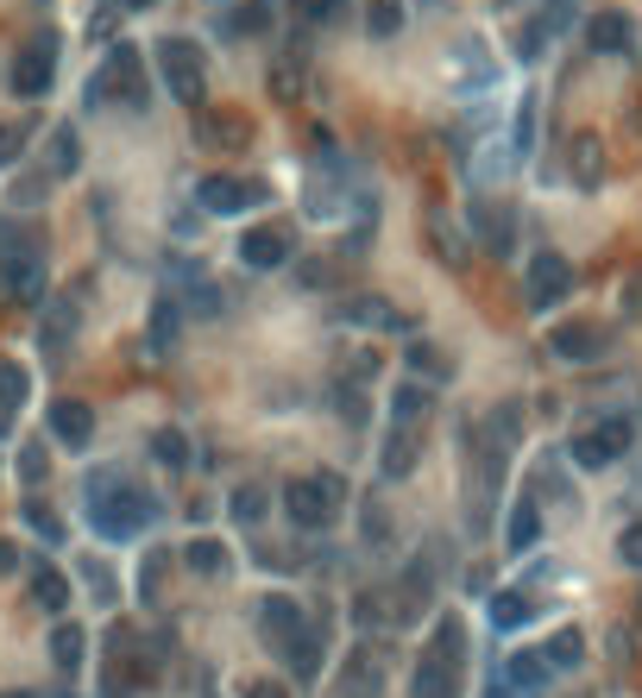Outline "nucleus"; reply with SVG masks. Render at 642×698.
<instances>
[{
  "label": "nucleus",
  "mask_w": 642,
  "mask_h": 698,
  "mask_svg": "<svg viewBox=\"0 0 642 698\" xmlns=\"http://www.w3.org/2000/svg\"><path fill=\"white\" fill-rule=\"evenodd\" d=\"M567 164H573V183H580V189H599L604 183V145L592 133H580L567 145Z\"/></svg>",
  "instance_id": "23"
},
{
  "label": "nucleus",
  "mask_w": 642,
  "mask_h": 698,
  "mask_svg": "<svg viewBox=\"0 0 642 698\" xmlns=\"http://www.w3.org/2000/svg\"><path fill=\"white\" fill-rule=\"evenodd\" d=\"M195 202L208 214H246L272 202V183H246V176H202L195 183Z\"/></svg>",
  "instance_id": "8"
},
{
  "label": "nucleus",
  "mask_w": 642,
  "mask_h": 698,
  "mask_svg": "<svg viewBox=\"0 0 642 698\" xmlns=\"http://www.w3.org/2000/svg\"><path fill=\"white\" fill-rule=\"evenodd\" d=\"M472 233H479V246H486V253L505 258L510 239H517V214H510L505 202H472Z\"/></svg>",
  "instance_id": "17"
},
{
  "label": "nucleus",
  "mask_w": 642,
  "mask_h": 698,
  "mask_svg": "<svg viewBox=\"0 0 642 698\" xmlns=\"http://www.w3.org/2000/svg\"><path fill=\"white\" fill-rule=\"evenodd\" d=\"M51 434H58V446H89L95 441V409L82 397H58L51 403Z\"/></svg>",
  "instance_id": "16"
},
{
  "label": "nucleus",
  "mask_w": 642,
  "mask_h": 698,
  "mask_svg": "<svg viewBox=\"0 0 642 698\" xmlns=\"http://www.w3.org/2000/svg\"><path fill=\"white\" fill-rule=\"evenodd\" d=\"M152 460L164 465V472H183V465L195 460L190 434H183V428H157V434H152Z\"/></svg>",
  "instance_id": "29"
},
{
  "label": "nucleus",
  "mask_w": 642,
  "mask_h": 698,
  "mask_svg": "<svg viewBox=\"0 0 642 698\" xmlns=\"http://www.w3.org/2000/svg\"><path fill=\"white\" fill-rule=\"evenodd\" d=\"M404 25V0H366V32L371 39H397Z\"/></svg>",
  "instance_id": "37"
},
{
  "label": "nucleus",
  "mask_w": 642,
  "mask_h": 698,
  "mask_svg": "<svg viewBox=\"0 0 642 698\" xmlns=\"http://www.w3.org/2000/svg\"><path fill=\"white\" fill-rule=\"evenodd\" d=\"M428 415H435L428 384H397V390H390V428H422Z\"/></svg>",
  "instance_id": "21"
},
{
  "label": "nucleus",
  "mask_w": 642,
  "mask_h": 698,
  "mask_svg": "<svg viewBox=\"0 0 642 698\" xmlns=\"http://www.w3.org/2000/svg\"><path fill=\"white\" fill-rule=\"evenodd\" d=\"M334 265H328V258H303V284H309V290H328V284H334Z\"/></svg>",
  "instance_id": "51"
},
{
  "label": "nucleus",
  "mask_w": 642,
  "mask_h": 698,
  "mask_svg": "<svg viewBox=\"0 0 642 698\" xmlns=\"http://www.w3.org/2000/svg\"><path fill=\"white\" fill-rule=\"evenodd\" d=\"M32 598L44 610H70V579H63L58 566H32Z\"/></svg>",
  "instance_id": "34"
},
{
  "label": "nucleus",
  "mask_w": 642,
  "mask_h": 698,
  "mask_svg": "<svg viewBox=\"0 0 642 698\" xmlns=\"http://www.w3.org/2000/svg\"><path fill=\"white\" fill-rule=\"evenodd\" d=\"M404 366H409V371H422L428 384H435V378H448V359H441V352L428 347V340H409V352H404Z\"/></svg>",
  "instance_id": "42"
},
{
  "label": "nucleus",
  "mask_w": 642,
  "mask_h": 698,
  "mask_svg": "<svg viewBox=\"0 0 642 698\" xmlns=\"http://www.w3.org/2000/svg\"><path fill=\"white\" fill-rule=\"evenodd\" d=\"M618 554H623V566H636V573H642V523H630L618 535Z\"/></svg>",
  "instance_id": "49"
},
{
  "label": "nucleus",
  "mask_w": 642,
  "mask_h": 698,
  "mask_svg": "<svg viewBox=\"0 0 642 698\" xmlns=\"http://www.w3.org/2000/svg\"><path fill=\"white\" fill-rule=\"evenodd\" d=\"M240 698H291V686H284V679H246Z\"/></svg>",
  "instance_id": "50"
},
{
  "label": "nucleus",
  "mask_w": 642,
  "mask_h": 698,
  "mask_svg": "<svg viewBox=\"0 0 642 698\" xmlns=\"http://www.w3.org/2000/svg\"><path fill=\"white\" fill-rule=\"evenodd\" d=\"M0 698H51V692H0Z\"/></svg>",
  "instance_id": "58"
},
{
  "label": "nucleus",
  "mask_w": 642,
  "mask_h": 698,
  "mask_svg": "<svg viewBox=\"0 0 642 698\" xmlns=\"http://www.w3.org/2000/svg\"><path fill=\"white\" fill-rule=\"evenodd\" d=\"M630 441H636V428L623 422V415H604V422H592V428H580V434H573V460H580L585 472H599V465L623 460V453H630Z\"/></svg>",
  "instance_id": "7"
},
{
  "label": "nucleus",
  "mask_w": 642,
  "mask_h": 698,
  "mask_svg": "<svg viewBox=\"0 0 642 698\" xmlns=\"http://www.w3.org/2000/svg\"><path fill=\"white\" fill-rule=\"evenodd\" d=\"M385 674H390L385 648L359 641V648H347V660H340V692L347 698H385Z\"/></svg>",
  "instance_id": "10"
},
{
  "label": "nucleus",
  "mask_w": 642,
  "mask_h": 698,
  "mask_svg": "<svg viewBox=\"0 0 642 698\" xmlns=\"http://www.w3.org/2000/svg\"><path fill=\"white\" fill-rule=\"evenodd\" d=\"M51 698H70V692H51Z\"/></svg>",
  "instance_id": "59"
},
{
  "label": "nucleus",
  "mask_w": 642,
  "mask_h": 698,
  "mask_svg": "<svg viewBox=\"0 0 642 698\" xmlns=\"http://www.w3.org/2000/svg\"><path fill=\"white\" fill-rule=\"evenodd\" d=\"M13 95L20 101H39L51 95V82H58V32H39V39L20 44V58H13Z\"/></svg>",
  "instance_id": "6"
},
{
  "label": "nucleus",
  "mask_w": 642,
  "mask_h": 698,
  "mask_svg": "<svg viewBox=\"0 0 642 698\" xmlns=\"http://www.w3.org/2000/svg\"><path fill=\"white\" fill-rule=\"evenodd\" d=\"M77 340V302H51V321H44V347L63 352Z\"/></svg>",
  "instance_id": "38"
},
{
  "label": "nucleus",
  "mask_w": 642,
  "mask_h": 698,
  "mask_svg": "<svg viewBox=\"0 0 642 698\" xmlns=\"http://www.w3.org/2000/svg\"><path fill=\"white\" fill-rule=\"evenodd\" d=\"M13 566H20V547H7V542H0V573H13Z\"/></svg>",
  "instance_id": "56"
},
{
  "label": "nucleus",
  "mask_w": 642,
  "mask_h": 698,
  "mask_svg": "<svg viewBox=\"0 0 642 698\" xmlns=\"http://www.w3.org/2000/svg\"><path fill=\"white\" fill-rule=\"evenodd\" d=\"M542 660L554 667V674H573V667L585 660V629H554L548 648H542Z\"/></svg>",
  "instance_id": "28"
},
{
  "label": "nucleus",
  "mask_w": 642,
  "mask_h": 698,
  "mask_svg": "<svg viewBox=\"0 0 642 698\" xmlns=\"http://www.w3.org/2000/svg\"><path fill=\"white\" fill-rule=\"evenodd\" d=\"M536 617V604L523 592H491V629H523Z\"/></svg>",
  "instance_id": "33"
},
{
  "label": "nucleus",
  "mask_w": 642,
  "mask_h": 698,
  "mask_svg": "<svg viewBox=\"0 0 642 698\" xmlns=\"http://www.w3.org/2000/svg\"><path fill=\"white\" fill-rule=\"evenodd\" d=\"M416 460H422V428H390L378 472H385L390 485H397V479H409V472H416Z\"/></svg>",
  "instance_id": "20"
},
{
  "label": "nucleus",
  "mask_w": 642,
  "mask_h": 698,
  "mask_svg": "<svg viewBox=\"0 0 642 698\" xmlns=\"http://www.w3.org/2000/svg\"><path fill=\"white\" fill-rule=\"evenodd\" d=\"M108 579H114V573H108V566H89V585H95V598H101V604L114 598V585H108Z\"/></svg>",
  "instance_id": "54"
},
{
  "label": "nucleus",
  "mask_w": 642,
  "mask_h": 698,
  "mask_svg": "<svg viewBox=\"0 0 642 698\" xmlns=\"http://www.w3.org/2000/svg\"><path fill=\"white\" fill-rule=\"evenodd\" d=\"M265 504H272V497H265L258 485H240L234 497H227V510H234V523H246V528H258V523H265Z\"/></svg>",
  "instance_id": "39"
},
{
  "label": "nucleus",
  "mask_w": 642,
  "mask_h": 698,
  "mask_svg": "<svg viewBox=\"0 0 642 698\" xmlns=\"http://www.w3.org/2000/svg\"><path fill=\"white\" fill-rule=\"evenodd\" d=\"M548 674H554V667H548L542 655H510V667H505V679H510V686H517L523 698H542V692H548Z\"/></svg>",
  "instance_id": "26"
},
{
  "label": "nucleus",
  "mask_w": 642,
  "mask_h": 698,
  "mask_svg": "<svg viewBox=\"0 0 642 698\" xmlns=\"http://www.w3.org/2000/svg\"><path fill=\"white\" fill-rule=\"evenodd\" d=\"M366 542H390V528H385V510L366 504Z\"/></svg>",
  "instance_id": "52"
},
{
  "label": "nucleus",
  "mask_w": 642,
  "mask_h": 698,
  "mask_svg": "<svg viewBox=\"0 0 642 698\" xmlns=\"http://www.w3.org/2000/svg\"><path fill=\"white\" fill-rule=\"evenodd\" d=\"M258 623H265V641H272V648H291V641L309 636V617H303V604L284 598V592H265V598H258Z\"/></svg>",
  "instance_id": "12"
},
{
  "label": "nucleus",
  "mask_w": 642,
  "mask_h": 698,
  "mask_svg": "<svg viewBox=\"0 0 642 698\" xmlns=\"http://www.w3.org/2000/svg\"><path fill=\"white\" fill-rule=\"evenodd\" d=\"M340 328H359V333H397V328H404V315H397V302H390V296L359 290V296H347V302H340Z\"/></svg>",
  "instance_id": "14"
},
{
  "label": "nucleus",
  "mask_w": 642,
  "mask_h": 698,
  "mask_svg": "<svg viewBox=\"0 0 642 698\" xmlns=\"http://www.w3.org/2000/svg\"><path fill=\"white\" fill-rule=\"evenodd\" d=\"M435 648H441L454 667L467 660V629H460V617H441V623H435Z\"/></svg>",
  "instance_id": "44"
},
{
  "label": "nucleus",
  "mask_w": 642,
  "mask_h": 698,
  "mask_svg": "<svg viewBox=\"0 0 642 698\" xmlns=\"http://www.w3.org/2000/svg\"><path fill=\"white\" fill-rule=\"evenodd\" d=\"M183 566H190L195 579H227V573H234V554H227L221 542H208V535H202V542L183 547Z\"/></svg>",
  "instance_id": "24"
},
{
  "label": "nucleus",
  "mask_w": 642,
  "mask_h": 698,
  "mask_svg": "<svg viewBox=\"0 0 642 698\" xmlns=\"http://www.w3.org/2000/svg\"><path fill=\"white\" fill-rule=\"evenodd\" d=\"M176 333H183V309H176L171 296L152 309V352H171L176 347Z\"/></svg>",
  "instance_id": "35"
},
{
  "label": "nucleus",
  "mask_w": 642,
  "mask_h": 698,
  "mask_svg": "<svg viewBox=\"0 0 642 698\" xmlns=\"http://www.w3.org/2000/svg\"><path fill=\"white\" fill-rule=\"evenodd\" d=\"M272 20H277L272 0H246V7H234V13H227V32H234V39H265V32H272Z\"/></svg>",
  "instance_id": "27"
},
{
  "label": "nucleus",
  "mask_w": 642,
  "mask_h": 698,
  "mask_svg": "<svg viewBox=\"0 0 642 698\" xmlns=\"http://www.w3.org/2000/svg\"><path fill=\"white\" fill-rule=\"evenodd\" d=\"M164 566H171V554L157 547V554H145V566H139V592L145 598H157V579H164Z\"/></svg>",
  "instance_id": "47"
},
{
  "label": "nucleus",
  "mask_w": 642,
  "mask_h": 698,
  "mask_svg": "<svg viewBox=\"0 0 642 698\" xmlns=\"http://www.w3.org/2000/svg\"><path fill=\"white\" fill-rule=\"evenodd\" d=\"M517 422H523V403H517V397H510V403H498V409H491V441H498V446H510L517 434H523Z\"/></svg>",
  "instance_id": "43"
},
{
  "label": "nucleus",
  "mask_w": 642,
  "mask_h": 698,
  "mask_svg": "<svg viewBox=\"0 0 642 698\" xmlns=\"http://www.w3.org/2000/svg\"><path fill=\"white\" fill-rule=\"evenodd\" d=\"M77 164H82V138L70 126H58L51 133V157H44V176H77Z\"/></svg>",
  "instance_id": "32"
},
{
  "label": "nucleus",
  "mask_w": 642,
  "mask_h": 698,
  "mask_svg": "<svg viewBox=\"0 0 642 698\" xmlns=\"http://www.w3.org/2000/svg\"><path fill=\"white\" fill-rule=\"evenodd\" d=\"M20 523L32 528V535H39V542H51L58 547L63 542V523H58V510L51 504H39V497H26V510H20Z\"/></svg>",
  "instance_id": "36"
},
{
  "label": "nucleus",
  "mask_w": 642,
  "mask_h": 698,
  "mask_svg": "<svg viewBox=\"0 0 642 698\" xmlns=\"http://www.w3.org/2000/svg\"><path fill=\"white\" fill-rule=\"evenodd\" d=\"M428 246L448 258V265H467V239H460V227H454V220H448L441 208L428 214Z\"/></svg>",
  "instance_id": "31"
},
{
  "label": "nucleus",
  "mask_w": 642,
  "mask_h": 698,
  "mask_svg": "<svg viewBox=\"0 0 642 698\" xmlns=\"http://www.w3.org/2000/svg\"><path fill=\"white\" fill-rule=\"evenodd\" d=\"M157 76H164V89H171L176 101H202L208 95V58H202V44L195 39H157Z\"/></svg>",
  "instance_id": "4"
},
{
  "label": "nucleus",
  "mask_w": 642,
  "mask_h": 698,
  "mask_svg": "<svg viewBox=\"0 0 642 698\" xmlns=\"http://www.w3.org/2000/svg\"><path fill=\"white\" fill-rule=\"evenodd\" d=\"M26 145H32V126H26V120H13V126H0V171H7L13 157H26Z\"/></svg>",
  "instance_id": "45"
},
{
  "label": "nucleus",
  "mask_w": 642,
  "mask_h": 698,
  "mask_svg": "<svg viewBox=\"0 0 642 698\" xmlns=\"http://www.w3.org/2000/svg\"><path fill=\"white\" fill-rule=\"evenodd\" d=\"M0 290L20 302L44 296V239L32 227H0Z\"/></svg>",
  "instance_id": "3"
},
{
  "label": "nucleus",
  "mask_w": 642,
  "mask_h": 698,
  "mask_svg": "<svg viewBox=\"0 0 642 698\" xmlns=\"http://www.w3.org/2000/svg\"><path fill=\"white\" fill-rule=\"evenodd\" d=\"M240 265H246V271H284V265H291V233L284 227H246L240 233Z\"/></svg>",
  "instance_id": "13"
},
{
  "label": "nucleus",
  "mask_w": 642,
  "mask_h": 698,
  "mask_svg": "<svg viewBox=\"0 0 642 698\" xmlns=\"http://www.w3.org/2000/svg\"><path fill=\"white\" fill-rule=\"evenodd\" d=\"M195 138H202L208 152H240V145L253 138V126H246L240 114H208L202 126H195Z\"/></svg>",
  "instance_id": "22"
},
{
  "label": "nucleus",
  "mask_w": 642,
  "mask_h": 698,
  "mask_svg": "<svg viewBox=\"0 0 642 698\" xmlns=\"http://www.w3.org/2000/svg\"><path fill=\"white\" fill-rule=\"evenodd\" d=\"M82 655H89V636H82L77 623H58V629H51V660H58V674H77Z\"/></svg>",
  "instance_id": "30"
},
{
  "label": "nucleus",
  "mask_w": 642,
  "mask_h": 698,
  "mask_svg": "<svg viewBox=\"0 0 642 698\" xmlns=\"http://www.w3.org/2000/svg\"><path fill=\"white\" fill-rule=\"evenodd\" d=\"M523 296H529V309L536 315H548L554 302L573 296V265H567L561 253H536L529 258V277H523Z\"/></svg>",
  "instance_id": "9"
},
{
  "label": "nucleus",
  "mask_w": 642,
  "mask_h": 698,
  "mask_svg": "<svg viewBox=\"0 0 642 698\" xmlns=\"http://www.w3.org/2000/svg\"><path fill=\"white\" fill-rule=\"evenodd\" d=\"M486 698H523V692H517L510 679H491V686H486Z\"/></svg>",
  "instance_id": "55"
},
{
  "label": "nucleus",
  "mask_w": 642,
  "mask_h": 698,
  "mask_svg": "<svg viewBox=\"0 0 642 698\" xmlns=\"http://www.w3.org/2000/svg\"><path fill=\"white\" fill-rule=\"evenodd\" d=\"M636 610H642V598H636Z\"/></svg>",
  "instance_id": "60"
},
{
  "label": "nucleus",
  "mask_w": 642,
  "mask_h": 698,
  "mask_svg": "<svg viewBox=\"0 0 642 698\" xmlns=\"http://www.w3.org/2000/svg\"><path fill=\"white\" fill-rule=\"evenodd\" d=\"M505 535H510V547H536L542 542V497H517V504H510Z\"/></svg>",
  "instance_id": "25"
},
{
  "label": "nucleus",
  "mask_w": 642,
  "mask_h": 698,
  "mask_svg": "<svg viewBox=\"0 0 642 698\" xmlns=\"http://www.w3.org/2000/svg\"><path fill=\"white\" fill-rule=\"evenodd\" d=\"M190 309H202V315H221V296H214L208 284H195V290H190Z\"/></svg>",
  "instance_id": "53"
},
{
  "label": "nucleus",
  "mask_w": 642,
  "mask_h": 698,
  "mask_svg": "<svg viewBox=\"0 0 642 698\" xmlns=\"http://www.w3.org/2000/svg\"><path fill=\"white\" fill-rule=\"evenodd\" d=\"M585 44H592V51H604V58H623V51L636 44V32H630V13H618V7L592 13V20H585Z\"/></svg>",
  "instance_id": "18"
},
{
  "label": "nucleus",
  "mask_w": 642,
  "mask_h": 698,
  "mask_svg": "<svg viewBox=\"0 0 642 698\" xmlns=\"http://www.w3.org/2000/svg\"><path fill=\"white\" fill-rule=\"evenodd\" d=\"M120 7H126V13H145V7H157V0H120Z\"/></svg>",
  "instance_id": "57"
},
{
  "label": "nucleus",
  "mask_w": 642,
  "mask_h": 698,
  "mask_svg": "<svg viewBox=\"0 0 642 698\" xmlns=\"http://www.w3.org/2000/svg\"><path fill=\"white\" fill-rule=\"evenodd\" d=\"M353 623L366 629V636H385V629H404V598H397V585L390 592H353Z\"/></svg>",
  "instance_id": "15"
},
{
  "label": "nucleus",
  "mask_w": 642,
  "mask_h": 698,
  "mask_svg": "<svg viewBox=\"0 0 642 698\" xmlns=\"http://www.w3.org/2000/svg\"><path fill=\"white\" fill-rule=\"evenodd\" d=\"M334 409H340V415H347V422H353V428L366 422V397H359V390H347V384L334 390Z\"/></svg>",
  "instance_id": "48"
},
{
  "label": "nucleus",
  "mask_w": 642,
  "mask_h": 698,
  "mask_svg": "<svg viewBox=\"0 0 642 698\" xmlns=\"http://www.w3.org/2000/svg\"><path fill=\"white\" fill-rule=\"evenodd\" d=\"M340 504H347L340 472H309V479H291V485H284V516H291V528H303V535H322V528L340 516Z\"/></svg>",
  "instance_id": "2"
},
{
  "label": "nucleus",
  "mask_w": 642,
  "mask_h": 698,
  "mask_svg": "<svg viewBox=\"0 0 642 698\" xmlns=\"http://www.w3.org/2000/svg\"><path fill=\"white\" fill-rule=\"evenodd\" d=\"M26 390H32V384H26L20 366H0V428L13 422V409L26 403Z\"/></svg>",
  "instance_id": "40"
},
{
  "label": "nucleus",
  "mask_w": 642,
  "mask_h": 698,
  "mask_svg": "<svg viewBox=\"0 0 642 698\" xmlns=\"http://www.w3.org/2000/svg\"><path fill=\"white\" fill-rule=\"evenodd\" d=\"M89 101H120V107H145V58H139L133 44H114L108 63H101V76L89 82Z\"/></svg>",
  "instance_id": "5"
},
{
  "label": "nucleus",
  "mask_w": 642,
  "mask_h": 698,
  "mask_svg": "<svg viewBox=\"0 0 642 698\" xmlns=\"http://www.w3.org/2000/svg\"><path fill=\"white\" fill-rule=\"evenodd\" d=\"M44 472H51L44 446H39V441H26V446H20V479H26V485H44Z\"/></svg>",
  "instance_id": "46"
},
{
  "label": "nucleus",
  "mask_w": 642,
  "mask_h": 698,
  "mask_svg": "<svg viewBox=\"0 0 642 698\" xmlns=\"http://www.w3.org/2000/svg\"><path fill=\"white\" fill-rule=\"evenodd\" d=\"M296 25H334L340 13H347V0H291Z\"/></svg>",
  "instance_id": "41"
},
{
  "label": "nucleus",
  "mask_w": 642,
  "mask_h": 698,
  "mask_svg": "<svg viewBox=\"0 0 642 698\" xmlns=\"http://www.w3.org/2000/svg\"><path fill=\"white\" fill-rule=\"evenodd\" d=\"M611 347V333L599 321H561V328H548V352L567 359V366H585V359H599Z\"/></svg>",
  "instance_id": "11"
},
{
  "label": "nucleus",
  "mask_w": 642,
  "mask_h": 698,
  "mask_svg": "<svg viewBox=\"0 0 642 698\" xmlns=\"http://www.w3.org/2000/svg\"><path fill=\"white\" fill-rule=\"evenodd\" d=\"M454 674H460V667H454V660L441 655L435 641H428L422 660H416V679H409V692H416V698H454Z\"/></svg>",
  "instance_id": "19"
},
{
  "label": "nucleus",
  "mask_w": 642,
  "mask_h": 698,
  "mask_svg": "<svg viewBox=\"0 0 642 698\" xmlns=\"http://www.w3.org/2000/svg\"><path fill=\"white\" fill-rule=\"evenodd\" d=\"M82 504H89V528L101 542H133V535H145L157 523V497L145 485H133V479H120V472H95Z\"/></svg>",
  "instance_id": "1"
}]
</instances>
